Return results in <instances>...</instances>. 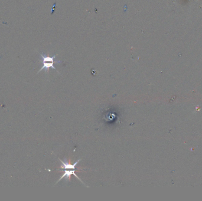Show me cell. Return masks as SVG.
Returning a JSON list of instances; mask_svg holds the SVG:
<instances>
[{"label": "cell", "mask_w": 202, "mask_h": 201, "mask_svg": "<svg viewBox=\"0 0 202 201\" xmlns=\"http://www.w3.org/2000/svg\"><path fill=\"white\" fill-rule=\"evenodd\" d=\"M59 160L62 162V165L60 166V169L64 170V173H63V175L61 176V178L59 179L57 182H59L60 180H61L62 179H63V178H65L67 180H70V178H71V175H73L77 179H79L84 185H85V184L81 180V179L79 178L78 176L75 173L76 166L78 164L79 162L80 161V159H79L78 160L75 162L74 163H70L69 161H68L66 159H65L63 160H62L60 159H59ZM57 182H56V183Z\"/></svg>", "instance_id": "obj_1"}, {"label": "cell", "mask_w": 202, "mask_h": 201, "mask_svg": "<svg viewBox=\"0 0 202 201\" xmlns=\"http://www.w3.org/2000/svg\"><path fill=\"white\" fill-rule=\"evenodd\" d=\"M57 54H55L52 57H50L49 55H46L45 54L40 53V57L42 58V63H43V66L40 69V70L38 71V73L40 72L42 70H45V72H48L50 68H52L53 69L55 70L57 73L59 71L56 70V68L54 66L55 63H63L62 61H59V60H55V58H56Z\"/></svg>", "instance_id": "obj_2"}]
</instances>
